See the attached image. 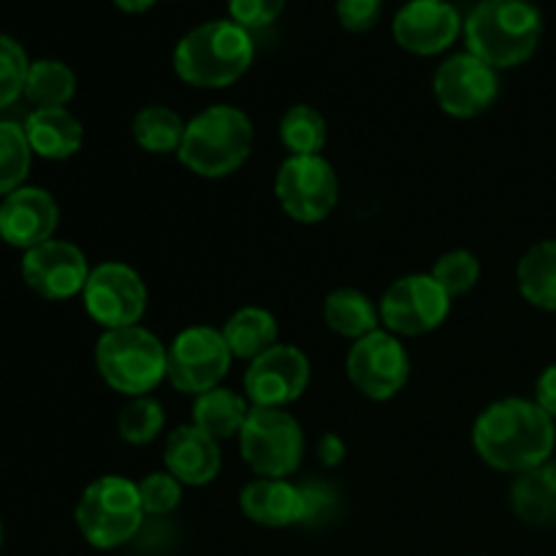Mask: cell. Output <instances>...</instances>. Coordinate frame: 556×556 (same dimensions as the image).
<instances>
[{
	"label": "cell",
	"instance_id": "obj_7",
	"mask_svg": "<svg viewBox=\"0 0 556 556\" xmlns=\"http://www.w3.org/2000/svg\"><path fill=\"white\" fill-rule=\"evenodd\" d=\"M244 465L261 478H291L304 462V429L286 407H253L239 434Z\"/></svg>",
	"mask_w": 556,
	"mask_h": 556
},
{
	"label": "cell",
	"instance_id": "obj_6",
	"mask_svg": "<svg viewBox=\"0 0 556 556\" xmlns=\"http://www.w3.org/2000/svg\"><path fill=\"white\" fill-rule=\"evenodd\" d=\"M81 538L98 552H114L139 535L147 514L139 483L125 476H101L81 492L74 510Z\"/></svg>",
	"mask_w": 556,
	"mask_h": 556
},
{
	"label": "cell",
	"instance_id": "obj_12",
	"mask_svg": "<svg viewBox=\"0 0 556 556\" xmlns=\"http://www.w3.org/2000/svg\"><path fill=\"white\" fill-rule=\"evenodd\" d=\"M410 353L391 331L378 329L348 348L345 372L353 389L372 402H389L410 380Z\"/></svg>",
	"mask_w": 556,
	"mask_h": 556
},
{
	"label": "cell",
	"instance_id": "obj_1",
	"mask_svg": "<svg viewBox=\"0 0 556 556\" xmlns=\"http://www.w3.org/2000/svg\"><path fill=\"white\" fill-rule=\"evenodd\" d=\"M472 448L492 470L521 476L546 465L556 448L554 418L525 396H505L472 424Z\"/></svg>",
	"mask_w": 556,
	"mask_h": 556
},
{
	"label": "cell",
	"instance_id": "obj_24",
	"mask_svg": "<svg viewBox=\"0 0 556 556\" xmlns=\"http://www.w3.org/2000/svg\"><path fill=\"white\" fill-rule=\"evenodd\" d=\"M510 505L521 521L535 527L556 525V462L516 476L510 486Z\"/></svg>",
	"mask_w": 556,
	"mask_h": 556
},
{
	"label": "cell",
	"instance_id": "obj_22",
	"mask_svg": "<svg viewBox=\"0 0 556 556\" xmlns=\"http://www.w3.org/2000/svg\"><path fill=\"white\" fill-rule=\"evenodd\" d=\"M324 324L342 340H362L372 331L383 329L378 302L358 288H334L324 299Z\"/></svg>",
	"mask_w": 556,
	"mask_h": 556
},
{
	"label": "cell",
	"instance_id": "obj_19",
	"mask_svg": "<svg viewBox=\"0 0 556 556\" xmlns=\"http://www.w3.org/2000/svg\"><path fill=\"white\" fill-rule=\"evenodd\" d=\"M220 443L195 424H182L168 432L163 443V470L172 472L182 486H210L220 476Z\"/></svg>",
	"mask_w": 556,
	"mask_h": 556
},
{
	"label": "cell",
	"instance_id": "obj_18",
	"mask_svg": "<svg viewBox=\"0 0 556 556\" xmlns=\"http://www.w3.org/2000/svg\"><path fill=\"white\" fill-rule=\"evenodd\" d=\"M239 508L253 525L266 530L307 525V497L291 478H253L239 492Z\"/></svg>",
	"mask_w": 556,
	"mask_h": 556
},
{
	"label": "cell",
	"instance_id": "obj_9",
	"mask_svg": "<svg viewBox=\"0 0 556 556\" xmlns=\"http://www.w3.org/2000/svg\"><path fill=\"white\" fill-rule=\"evenodd\" d=\"M87 315L103 331L139 326L150 307V288L134 266L123 261H106L92 266L87 286L81 291Z\"/></svg>",
	"mask_w": 556,
	"mask_h": 556
},
{
	"label": "cell",
	"instance_id": "obj_32",
	"mask_svg": "<svg viewBox=\"0 0 556 556\" xmlns=\"http://www.w3.org/2000/svg\"><path fill=\"white\" fill-rule=\"evenodd\" d=\"M27 71H30V60L20 41L0 33V112L14 106L25 96Z\"/></svg>",
	"mask_w": 556,
	"mask_h": 556
},
{
	"label": "cell",
	"instance_id": "obj_11",
	"mask_svg": "<svg viewBox=\"0 0 556 556\" xmlns=\"http://www.w3.org/2000/svg\"><path fill=\"white\" fill-rule=\"evenodd\" d=\"M231 364L233 356L223 340V331L215 326L195 324L179 331L168 345L166 380L179 394L199 396L223 386Z\"/></svg>",
	"mask_w": 556,
	"mask_h": 556
},
{
	"label": "cell",
	"instance_id": "obj_37",
	"mask_svg": "<svg viewBox=\"0 0 556 556\" xmlns=\"http://www.w3.org/2000/svg\"><path fill=\"white\" fill-rule=\"evenodd\" d=\"M345 454H348L345 440H342L340 434L329 432V434H324V438H320V443H318L320 465H326V467L342 465V462H345Z\"/></svg>",
	"mask_w": 556,
	"mask_h": 556
},
{
	"label": "cell",
	"instance_id": "obj_27",
	"mask_svg": "<svg viewBox=\"0 0 556 556\" xmlns=\"http://www.w3.org/2000/svg\"><path fill=\"white\" fill-rule=\"evenodd\" d=\"M280 141L288 155H324L329 141V123L309 103H293L280 117Z\"/></svg>",
	"mask_w": 556,
	"mask_h": 556
},
{
	"label": "cell",
	"instance_id": "obj_2",
	"mask_svg": "<svg viewBox=\"0 0 556 556\" xmlns=\"http://www.w3.org/2000/svg\"><path fill=\"white\" fill-rule=\"evenodd\" d=\"M253 58V33L233 20H210L179 38L172 65L185 85L223 90L248 74Z\"/></svg>",
	"mask_w": 556,
	"mask_h": 556
},
{
	"label": "cell",
	"instance_id": "obj_25",
	"mask_svg": "<svg viewBox=\"0 0 556 556\" xmlns=\"http://www.w3.org/2000/svg\"><path fill=\"white\" fill-rule=\"evenodd\" d=\"M516 286L532 307L556 313V239H543L521 255Z\"/></svg>",
	"mask_w": 556,
	"mask_h": 556
},
{
	"label": "cell",
	"instance_id": "obj_14",
	"mask_svg": "<svg viewBox=\"0 0 556 556\" xmlns=\"http://www.w3.org/2000/svg\"><path fill=\"white\" fill-rule=\"evenodd\" d=\"M313 367L302 348L277 342L248 362L242 389L253 407H288L307 391Z\"/></svg>",
	"mask_w": 556,
	"mask_h": 556
},
{
	"label": "cell",
	"instance_id": "obj_3",
	"mask_svg": "<svg viewBox=\"0 0 556 556\" xmlns=\"http://www.w3.org/2000/svg\"><path fill=\"white\" fill-rule=\"evenodd\" d=\"M255 128L248 112L233 103H215L188 119L177 157L201 179H226L253 155Z\"/></svg>",
	"mask_w": 556,
	"mask_h": 556
},
{
	"label": "cell",
	"instance_id": "obj_38",
	"mask_svg": "<svg viewBox=\"0 0 556 556\" xmlns=\"http://www.w3.org/2000/svg\"><path fill=\"white\" fill-rule=\"evenodd\" d=\"M155 3L157 0H114V5H117L119 11H125V14H144V11H150Z\"/></svg>",
	"mask_w": 556,
	"mask_h": 556
},
{
	"label": "cell",
	"instance_id": "obj_10",
	"mask_svg": "<svg viewBox=\"0 0 556 556\" xmlns=\"http://www.w3.org/2000/svg\"><path fill=\"white\" fill-rule=\"evenodd\" d=\"M383 329L402 337H424L448 320L454 299L429 271H413L386 288L378 302Z\"/></svg>",
	"mask_w": 556,
	"mask_h": 556
},
{
	"label": "cell",
	"instance_id": "obj_36",
	"mask_svg": "<svg viewBox=\"0 0 556 556\" xmlns=\"http://www.w3.org/2000/svg\"><path fill=\"white\" fill-rule=\"evenodd\" d=\"M535 402L556 421V364H548L538 378Z\"/></svg>",
	"mask_w": 556,
	"mask_h": 556
},
{
	"label": "cell",
	"instance_id": "obj_20",
	"mask_svg": "<svg viewBox=\"0 0 556 556\" xmlns=\"http://www.w3.org/2000/svg\"><path fill=\"white\" fill-rule=\"evenodd\" d=\"M22 128L33 155L43 161H68L85 144V128L68 109H33Z\"/></svg>",
	"mask_w": 556,
	"mask_h": 556
},
{
	"label": "cell",
	"instance_id": "obj_23",
	"mask_svg": "<svg viewBox=\"0 0 556 556\" xmlns=\"http://www.w3.org/2000/svg\"><path fill=\"white\" fill-rule=\"evenodd\" d=\"M220 331L231 356L242 358V362H253L255 356H261V353L280 342V324H277V318L269 309L255 307V304L239 307L237 313L228 315Z\"/></svg>",
	"mask_w": 556,
	"mask_h": 556
},
{
	"label": "cell",
	"instance_id": "obj_39",
	"mask_svg": "<svg viewBox=\"0 0 556 556\" xmlns=\"http://www.w3.org/2000/svg\"><path fill=\"white\" fill-rule=\"evenodd\" d=\"M0 543H3V525H0Z\"/></svg>",
	"mask_w": 556,
	"mask_h": 556
},
{
	"label": "cell",
	"instance_id": "obj_26",
	"mask_svg": "<svg viewBox=\"0 0 556 556\" xmlns=\"http://www.w3.org/2000/svg\"><path fill=\"white\" fill-rule=\"evenodd\" d=\"M185 123L179 112L163 103H150V106L139 109L134 117V141L150 155H177L185 139Z\"/></svg>",
	"mask_w": 556,
	"mask_h": 556
},
{
	"label": "cell",
	"instance_id": "obj_34",
	"mask_svg": "<svg viewBox=\"0 0 556 556\" xmlns=\"http://www.w3.org/2000/svg\"><path fill=\"white\" fill-rule=\"evenodd\" d=\"M286 9V0H228V20L242 25L244 30L269 27Z\"/></svg>",
	"mask_w": 556,
	"mask_h": 556
},
{
	"label": "cell",
	"instance_id": "obj_4",
	"mask_svg": "<svg viewBox=\"0 0 556 556\" xmlns=\"http://www.w3.org/2000/svg\"><path fill=\"white\" fill-rule=\"evenodd\" d=\"M543 16L530 0H481L465 20L467 52L492 68H516L535 54Z\"/></svg>",
	"mask_w": 556,
	"mask_h": 556
},
{
	"label": "cell",
	"instance_id": "obj_30",
	"mask_svg": "<svg viewBox=\"0 0 556 556\" xmlns=\"http://www.w3.org/2000/svg\"><path fill=\"white\" fill-rule=\"evenodd\" d=\"M33 150L27 144L25 128L9 119H0V199L25 188L30 174Z\"/></svg>",
	"mask_w": 556,
	"mask_h": 556
},
{
	"label": "cell",
	"instance_id": "obj_29",
	"mask_svg": "<svg viewBox=\"0 0 556 556\" xmlns=\"http://www.w3.org/2000/svg\"><path fill=\"white\" fill-rule=\"evenodd\" d=\"M166 429V410L155 396H134L117 416V434L128 445H150Z\"/></svg>",
	"mask_w": 556,
	"mask_h": 556
},
{
	"label": "cell",
	"instance_id": "obj_35",
	"mask_svg": "<svg viewBox=\"0 0 556 556\" xmlns=\"http://www.w3.org/2000/svg\"><path fill=\"white\" fill-rule=\"evenodd\" d=\"M383 16V0H337V22L348 33H367Z\"/></svg>",
	"mask_w": 556,
	"mask_h": 556
},
{
	"label": "cell",
	"instance_id": "obj_28",
	"mask_svg": "<svg viewBox=\"0 0 556 556\" xmlns=\"http://www.w3.org/2000/svg\"><path fill=\"white\" fill-rule=\"evenodd\" d=\"M76 96V74L60 60L30 63L25 81V98L36 109H65Z\"/></svg>",
	"mask_w": 556,
	"mask_h": 556
},
{
	"label": "cell",
	"instance_id": "obj_16",
	"mask_svg": "<svg viewBox=\"0 0 556 556\" xmlns=\"http://www.w3.org/2000/svg\"><path fill=\"white\" fill-rule=\"evenodd\" d=\"M459 33H465V25L448 0H410L394 16L396 43L418 58L451 49Z\"/></svg>",
	"mask_w": 556,
	"mask_h": 556
},
{
	"label": "cell",
	"instance_id": "obj_15",
	"mask_svg": "<svg viewBox=\"0 0 556 556\" xmlns=\"http://www.w3.org/2000/svg\"><path fill=\"white\" fill-rule=\"evenodd\" d=\"M90 271L85 250L65 239H49L22 255V280L47 302L81 296Z\"/></svg>",
	"mask_w": 556,
	"mask_h": 556
},
{
	"label": "cell",
	"instance_id": "obj_33",
	"mask_svg": "<svg viewBox=\"0 0 556 556\" xmlns=\"http://www.w3.org/2000/svg\"><path fill=\"white\" fill-rule=\"evenodd\" d=\"M139 483L141 508L147 516H168L182 503L185 486L168 470L147 472Z\"/></svg>",
	"mask_w": 556,
	"mask_h": 556
},
{
	"label": "cell",
	"instance_id": "obj_8",
	"mask_svg": "<svg viewBox=\"0 0 556 556\" xmlns=\"http://www.w3.org/2000/svg\"><path fill=\"white\" fill-rule=\"evenodd\" d=\"M275 199L293 223L315 226L340 204V177L324 155H288L275 174Z\"/></svg>",
	"mask_w": 556,
	"mask_h": 556
},
{
	"label": "cell",
	"instance_id": "obj_17",
	"mask_svg": "<svg viewBox=\"0 0 556 556\" xmlns=\"http://www.w3.org/2000/svg\"><path fill=\"white\" fill-rule=\"evenodd\" d=\"M60 226V206L43 188L14 190L0 201V239L11 248L33 250L54 239Z\"/></svg>",
	"mask_w": 556,
	"mask_h": 556
},
{
	"label": "cell",
	"instance_id": "obj_5",
	"mask_svg": "<svg viewBox=\"0 0 556 556\" xmlns=\"http://www.w3.org/2000/svg\"><path fill=\"white\" fill-rule=\"evenodd\" d=\"M96 369L117 394L150 396L168 375V345L141 324L103 331L96 342Z\"/></svg>",
	"mask_w": 556,
	"mask_h": 556
},
{
	"label": "cell",
	"instance_id": "obj_31",
	"mask_svg": "<svg viewBox=\"0 0 556 556\" xmlns=\"http://www.w3.org/2000/svg\"><path fill=\"white\" fill-rule=\"evenodd\" d=\"M429 275L443 286V291L451 299L467 296L472 288L481 282V258L467 248L445 250L438 261H434Z\"/></svg>",
	"mask_w": 556,
	"mask_h": 556
},
{
	"label": "cell",
	"instance_id": "obj_13",
	"mask_svg": "<svg viewBox=\"0 0 556 556\" xmlns=\"http://www.w3.org/2000/svg\"><path fill=\"white\" fill-rule=\"evenodd\" d=\"M438 106L454 119L481 117L500 96V74L470 52L445 58L432 76Z\"/></svg>",
	"mask_w": 556,
	"mask_h": 556
},
{
	"label": "cell",
	"instance_id": "obj_21",
	"mask_svg": "<svg viewBox=\"0 0 556 556\" xmlns=\"http://www.w3.org/2000/svg\"><path fill=\"white\" fill-rule=\"evenodd\" d=\"M250 410L253 405L248 396L237 394L228 386H217V389L193 396V421L190 424L223 443V440H233L242 434Z\"/></svg>",
	"mask_w": 556,
	"mask_h": 556
}]
</instances>
